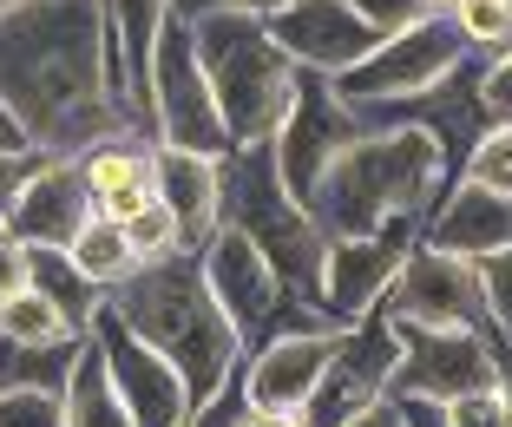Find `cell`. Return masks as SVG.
I'll list each match as a JSON object with an SVG mask.
<instances>
[{"mask_svg":"<svg viewBox=\"0 0 512 427\" xmlns=\"http://www.w3.org/2000/svg\"><path fill=\"white\" fill-rule=\"evenodd\" d=\"M0 427H66V408L46 388H20V395H0Z\"/></svg>","mask_w":512,"mask_h":427,"instance_id":"f546056e","label":"cell"},{"mask_svg":"<svg viewBox=\"0 0 512 427\" xmlns=\"http://www.w3.org/2000/svg\"><path fill=\"white\" fill-rule=\"evenodd\" d=\"M421 244L447 250V257H467V263H486L493 250L512 244V198H499V191H486V184L453 178L447 191H440V204L427 211Z\"/></svg>","mask_w":512,"mask_h":427,"instance_id":"ac0fdd59","label":"cell"},{"mask_svg":"<svg viewBox=\"0 0 512 427\" xmlns=\"http://www.w3.org/2000/svg\"><path fill=\"white\" fill-rule=\"evenodd\" d=\"M119 230H125V250H132V263H138V270H145V263H165V257H191L165 204H151V211H138L132 224H119Z\"/></svg>","mask_w":512,"mask_h":427,"instance_id":"4316f807","label":"cell"},{"mask_svg":"<svg viewBox=\"0 0 512 427\" xmlns=\"http://www.w3.org/2000/svg\"><path fill=\"white\" fill-rule=\"evenodd\" d=\"M86 217H92V198H86L79 165L46 158V165L14 191V204L0 211V230H7L20 250H66L79 237V224H86Z\"/></svg>","mask_w":512,"mask_h":427,"instance_id":"e0dca14e","label":"cell"},{"mask_svg":"<svg viewBox=\"0 0 512 427\" xmlns=\"http://www.w3.org/2000/svg\"><path fill=\"white\" fill-rule=\"evenodd\" d=\"M197 66L217 92V112H224L230 145H263L276 138L289 99H296V66L276 53V40L263 33L256 14H211L191 27Z\"/></svg>","mask_w":512,"mask_h":427,"instance_id":"5b68a950","label":"cell"},{"mask_svg":"<svg viewBox=\"0 0 512 427\" xmlns=\"http://www.w3.org/2000/svg\"><path fill=\"white\" fill-rule=\"evenodd\" d=\"M27 290H40L46 303L66 316V329H79V336H86L92 309L106 303V296H99L86 276L73 270V257H66V250H27Z\"/></svg>","mask_w":512,"mask_h":427,"instance_id":"7402d4cb","label":"cell"},{"mask_svg":"<svg viewBox=\"0 0 512 427\" xmlns=\"http://www.w3.org/2000/svg\"><path fill=\"white\" fill-rule=\"evenodd\" d=\"M243 427H309L302 414H263V408H250V421Z\"/></svg>","mask_w":512,"mask_h":427,"instance_id":"60d3db41","label":"cell"},{"mask_svg":"<svg viewBox=\"0 0 512 427\" xmlns=\"http://www.w3.org/2000/svg\"><path fill=\"white\" fill-rule=\"evenodd\" d=\"M0 99L33 152L66 165L125 132L151 138L132 112V66L119 27L99 0H27L20 14L0 20Z\"/></svg>","mask_w":512,"mask_h":427,"instance_id":"6da1fadb","label":"cell"},{"mask_svg":"<svg viewBox=\"0 0 512 427\" xmlns=\"http://www.w3.org/2000/svg\"><path fill=\"white\" fill-rule=\"evenodd\" d=\"M414 244H421V224H388L375 237H335L322 257V316L342 329V322H362L368 309H381L394 270L407 263Z\"/></svg>","mask_w":512,"mask_h":427,"instance_id":"9a60e30c","label":"cell"},{"mask_svg":"<svg viewBox=\"0 0 512 427\" xmlns=\"http://www.w3.org/2000/svg\"><path fill=\"white\" fill-rule=\"evenodd\" d=\"M394 362H401L394 322L381 316V309H368L362 322H348V329H342V342H335V362H329V375H322L316 401L302 408V421H309V427H342L348 414H362L368 401L388 395Z\"/></svg>","mask_w":512,"mask_h":427,"instance_id":"5bb4252c","label":"cell"},{"mask_svg":"<svg viewBox=\"0 0 512 427\" xmlns=\"http://www.w3.org/2000/svg\"><path fill=\"white\" fill-rule=\"evenodd\" d=\"M394 401H401L407 427H447V408H440V401H414V395H394Z\"/></svg>","mask_w":512,"mask_h":427,"instance_id":"74e56055","label":"cell"},{"mask_svg":"<svg viewBox=\"0 0 512 427\" xmlns=\"http://www.w3.org/2000/svg\"><path fill=\"white\" fill-rule=\"evenodd\" d=\"M60 408H66V427H132L125 401L112 395L106 355L92 349V336H86V349H79L73 375H66V388H60Z\"/></svg>","mask_w":512,"mask_h":427,"instance_id":"ffe728a7","label":"cell"},{"mask_svg":"<svg viewBox=\"0 0 512 427\" xmlns=\"http://www.w3.org/2000/svg\"><path fill=\"white\" fill-rule=\"evenodd\" d=\"M447 191V152L421 125H368L355 145L329 165L309 217L322 237H375L388 224H427V211Z\"/></svg>","mask_w":512,"mask_h":427,"instance_id":"7a4b0ae2","label":"cell"},{"mask_svg":"<svg viewBox=\"0 0 512 427\" xmlns=\"http://www.w3.org/2000/svg\"><path fill=\"white\" fill-rule=\"evenodd\" d=\"M342 329H283V336H270L263 349L243 355V395H250V408H263V414H302L309 408L322 375H329V362H335Z\"/></svg>","mask_w":512,"mask_h":427,"instance_id":"2e32d148","label":"cell"},{"mask_svg":"<svg viewBox=\"0 0 512 427\" xmlns=\"http://www.w3.org/2000/svg\"><path fill=\"white\" fill-rule=\"evenodd\" d=\"M66 257H73V270L86 276L99 296H106L112 283H125V276L138 270L132 250H125V230H119V224H106V217H86V224H79V237L66 244Z\"/></svg>","mask_w":512,"mask_h":427,"instance_id":"cb8c5ba5","label":"cell"},{"mask_svg":"<svg viewBox=\"0 0 512 427\" xmlns=\"http://www.w3.org/2000/svg\"><path fill=\"white\" fill-rule=\"evenodd\" d=\"M0 336L27 342V349H60V342H79V329H66V316L40 290H20L0 303Z\"/></svg>","mask_w":512,"mask_h":427,"instance_id":"d4e9b609","label":"cell"},{"mask_svg":"<svg viewBox=\"0 0 512 427\" xmlns=\"http://www.w3.org/2000/svg\"><path fill=\"white\" fill-rule=\"evenodd\" d=\"M151 191H158V204L171 211V224H178L184 250H204L217 237V198H224V158H197V152H171V145H158V158H151Z\"/></svg>","mask_w":512,"mask_h":427,"instance_id":"d6986e66","label":"cell"},{"mask_svg":"<svg viewBox=\"0 0 512 427\" xmlns=\"http://www.w3.org/2000/svg\"><path fill=\"white\" fill-rule=\"evenodd\" d=\"M217 224L243 230V237L270 257V270H276V283L289 290V303L309 309V316H322V257H329V237H322V224L309 217V204L289 198L270 138H263V145H230ZM322 322H329V316H322Z\"/></svg>","mask_w":512,"mask_h":427,"instance_id":"277c9868","label":"cell"},{"mask_svg":"<svg viewBox=\"0 0 512 427\" xmlns=\"http://www.w3.org/2000/svg\"><path fill=\"white\" fill-rule=\"evenodd\" d=\"M263 33L276 40V53H283L296 73H316V79L355 73L381 46V33L368 27L355 7H342V0H289V7H276V14L263 20Z\"/></svg>","mask_w":512,"mask_h":427,"instance_id":"4fadbf2b","label":"cell"},{"mask_svg":"<svg viewBox=\"0 0 512 427\" xmlns=\"http://www.w3.org/2000/svg\"><path fill=\"white\" fill-rule=\"evenodd\" d=\"M480 290H486V329L512 336V244L480 263Z\"/></svg>","mask_w":512,"mask_h":427,"instance_id":"f1b7e54d","label":"cell"},{"mask_svg":"<svg viewBox=\"0 0 512 427\" xmlns=\"http://www.w3.org/2000/svg\"><path fill=\"white\" fill-rule=\"evenodd\" d=\"M145 125L158 145L171 152H197V158H230V132H224V112H217V92L197 66V46L184 20H165L158 40H151V60H145Z\"/></svg>","mask_w":512,"mask_h":427,"instance_id":"8992f818","label":"cell"},{"mask_svg":"<svg viewBox=\"0 0 512 427\" xmlns=\"http://www.w3.org/2000/svg\"><path fill=\"white\" fill-rule=\"evenodd\" d=\"M106 309L145 342V349H158L178 368L184 388H191V408H204V401L243 368V342L224 322L217 296L204 290L197 257H165V263L132 270L125 283L106 290Z\"/></svg>","mask_w":512,"mask_h":427,"instance_id":"3957f363","label":"cell"},{"mask_svg":"<svg viewBox=\"0 0 512 427\" xmlns=\"http://www.w3.org/2000/svg\"><path fill=\"white\" fill-rule=\"evenodd\" d=\"M20 290H27V250L0 230V303H7V296H20Z\"/></svg>","mask_w":512,"mask_h":427,"instance_id":"d590c367","label":"cell"},{"mask_svg":"<svg viewBox=\"0 0 512 427\" xmlns=\"http://www.w3.org/2000/svg\"><path fill=\"white\" fill-rule=\"evenodd\" d=\"M276 7H289V0H171V20H184V27H197V20H211V14H256V20H270Z\"/></svg>","mask_w":512,"mask_h":427,"instance_id":"d6a6232c","label":"cell"},{"mask_svg":"<svg viewBox=\"0 0 512 427\" xmlns=\"http://www.w3.org/2000/svg\"><path fill=\"white\" fill-rule=\"evenodd\" d=\"M20 152H33V145H27V132H20V119L7 112V99H0V158H20Z\"/></svg>","mask_w":512,"mask_h":427,"instance_id":"f35d334b","label":"cell"},{"mask_svg":"<svg viewBox=\"0 0 512 427\" xmlns=\"http://www.w3.org/2000/svg\"><path fill=\"white\" fill-rule=\"evenodd\" d=\"M79 349H86V336L79 342H60V349H27V342L0 336V395H20V388H46V395H60L66 375H73Z\"/></svg>","mask_w":512,"mask_h":427,"instance_id":"603a6c76","label":"cell"},{"mask_svg":"<svg viewBox=\"0 0 512 427\" xmlns=\"http://www.w3.org/2000/svg\"><path fill=\"white\" fill-rule=\"evenodd\" d=\"M151 158H158V145L138 132L112 138V145H99V152L79 158V178H86V198L92 204H106L119 198V191H138V184H151Z\"/></svg>","mask_w":512,"mask_h":427,"instance_id":"44dd1931","label":"cell"},{"mask_svg":"<svg viewBox=\"0 0 512 427\" xmlns=\"http://www.w3.org/2000/svg\"><path fill=\"white\" fill-rule=\"evenodd\" d=\"M480 112L486 125H512V53L480 66Z\"/></svg>","mask_w":512,"mask_h":427,"instance_id":"1f68e13d","label":"cell"},{"mask_svg":"<svg viewBox=\"0 0 512 427\" xmlns=\"http://www.w3.org/2000/svg\"><path fill=\"white\" fill-rule=\"evenodd\" d=\"M250 421V395H243V368L230 375L224 388H217L204 408H191V427H243Z\"/></svg>","mask_w":512,"mask_h":427,"instance_id":"4dcf8cb0","label":"cell"},{"mask_svg":"<svg viewBox=\"0 0 512 427\" xmlns=\"http://www.w3.org/2000/svg\"><path fill=\"white\" fill-rule=\"evenodd\" d=\"M381 316L427 322V329H486L480 263L414 244V250H407V263L394 270L388 296H381Z\"/></svg>","mask_w":512,"mask_h":427,"instance_id":"7c38bea8","label":"cell"},{"mask_svg":"<svg viewBox=\"0 0 512 427\" xmlns=\"http://www.w3.org/2000/svg\"><path fill=\"white\" fill-rule=\"evenodd\" d=\"M197 270H204V290L217 296L224 322L237 329L243 355L263 349L270 336H283V322H296V329H335V322H322V316H309V309L289 303V290L276 283L270 257L230 224H217V237L197 250Z\"/></svg>","mask_w":512,"mask_h":427,"instance_id":"52a82bcc","label":"cell"},{"mask_svg":"<svg viewBox=\"0 0 512 427\" xmlns=\"http://www.w3.org/2000/svg\"><path fill=\"white\" fill-rule=\"evenodd\" d=\"M362 138V119H355V106H342V92L329 86V79L316 73H296V99H289L283 125H276L270 152H276V171H283L289 198L309 204L322 191V178H329V165Z\"/></svg>","mask_w":512,"mask_h":427,"instance_id":"30bf717a","label":"cell"},{"mask_svg":"<svg viewBox=\"0 0 512 427\" xmlns=\"http://www.w3.org/2000/svg\"><path fill=\"white\" fill-rule=\"evenodd\" d=\"M20 7H27V0H0V20H7V14H20Z\"/></svg>","mask_w":512,"mask_h":427,"instance_id":"7bdbcfd3","label":"cell"},{"mask_svg":"<svg viewBox=\"0 0 512 427\" xmlns=\"http://www.w3.org/2000/svg\"><path fill=\"white\" fill-rule=\"evenodd\" d=\"M460 0H421V14H453Z\"/></svg>","mask_w":512,"mask_h":427,"instance_id":"b9f144b4","label":"cell"},{"mask_svg":"<svg viewBox=\"0 0 512 427\" xmlns=\"http://www.w3.org/2000/svg\"><path fill=\"white\" fill-rule=\"evenodd\" d=\"M467 60H473V53H467V40L453 33V20L447 14H427V20H414V27L388 33V40H381L355 73L329 79V86L342 92V106H355V112L401 106V99H421L427 86H440L453 66H467Z\"/></svg>","mask_w":512,"mask_h":427,"instance_id":"ba28073f","label":"cell"},{"mask_svg":"<svg viewBox=\"0 0 512 427\" xmlns=\"http://www.w3.org/2000/svg\"><path fill=\"white\" fill-rule=\"evenodd\" d=\"M493 355H499V382H493V395H499V408H506V421H512V349H506V342H493Z\"/></svg>","mask_w":512,"mask_h":427,"instance_id":"ab89813d","label":"cell"},{"mask_svg":"<svg viewBox=\"0 0 512 427\" xmlns=\"http://www.w3.org/2000/svg\"><path fill=\"white\" fill-rule=\"evenodd\" d=\"M394 322L401 362H394L388 395H414V401H460V395H486L499 382V355L486 329H427V322Z\"/></svg>","mask_w":512,"mask_h":427,"instance_id":"9c48e42d","label":"cell"},{"mask_svg":"<svg viewBox=\"0 0 512 427\" xmlns=\"http://www.w3.org/2000/svg\"><path fill=\"white\" fill-rule=\"evenodd\" d=\"M447 20L467 53H512V0H460Z\"/></svg>","mask_w":512,"mask_h":427,"instance_id":"484cf974","label":"cell"},{"mask_svg":"<svg viewBox=\"0 0 512 427\" xmlns=\"http://www.w3.org/2000/svg\"><path fill=\"white\" fill-rule=\"evenodd\" d=\"M86 336H92V349L106 355L112 395L125 401L132 427H191V388H184V375L158 349H145V342H138L106 303L92 309Z\"/></svg>","mask_w":512,"mask_h":427,"instance_id":"8fae6325","label":"cell"},{"mask_svg":"<svg viewBox=\"0 0 512 427\" xmlns=\"http://www.w3.org/2000/svg\"><path fill=\"white\" fill-rule=\"evenodd\" d=\"M460 178L486 184V191H499V198H512V125H493V132L473 145L467 165H460Z\"/></svg>","mask_w":512,"mask_h":427,"instance_id":"83f0119b","label":"cell"},{"mask_svg":"<svg viewBox=\"0 0 512 427\" xmlns=\"http://www.w3.org/2000/svg\"><path fill=\"white\" fill-rule=\"evenodd\" d=\"M342 7H355V14H362L381 40H388V33H401V27H414V20H427L421 0H342Z\"/></svg>","mask_w":512,"mask_h":427,"instance_id":"836d02e7","label":"cell"},{"mask_svg":"<svg viewBox=\"0 0 512 427\" xmlns=\"http://www.w3.org/2000/svg\"><path fill=\"white\" fill-rule=\"evenodd\" d=\"M342 427H407V421H401V401H394V395H381V401H368L362 414H348Z\"/></svg>","mask_w":512,"mask_h":427,"instance_id":"8d00e7d4","label":"cell"},{"mask_svg":"<svg viewBox=\"0 0 512 427\" xmlns=\"http://www.w3.org/2000/svg\"><path fill=\"white\" fill-rule=\"evenodd\" d=\"M447 427H512V421H506V408H499V395L486 388V395L447 401Z\"/></svg>","mask_w":512,"mask_h":427,"instance_id":"e575fe53","label":"cell"}]
</instances>
